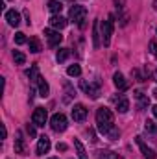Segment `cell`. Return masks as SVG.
<instances>
[{
	"instance_id": "277c9868",
	"label": "cell",
	"mask_w": 157,
	"mask_h": 159,
	"mask_svg": "<svg viewBox=\"0 0 157 159\" xmlns=\"http://www.w3.org/2000/svg\"><path fill=\"white\" fill-rule=\"evenodd\" d=\"M79 87H81V91H83L87 96H91L92 100H96V98L100 96V87H98L96 83H91V81L81 80V81H79Z\"/></svg>"
},
{
	"instance_id": "cb8c5ba5",
	"label": "cell",
	"mask_w": 157,
	"mask_h": 159,
	"mask_svg": "<svg viewBox=\"0 0 157 159\" xmlns=\"http://www.w3.org/2000/svg\"><path fill=\"white\" fill-rule=\"evenodd\" d=\"M28 44H30V52H34V54L41 52V43H39V39H37V37H32Z\"/></svg>"
},
{
	"instance_id": "ffe728a7",
	"label": "cell",
	"mask_w": 157,
	"mask_h": 159,
	"mask_svg": "<svg viewBox=\"0 0 157 159\" xmlns=\"http://www.w3.org/2000/svg\"><path fill=\"white\" fill-rule=\"evenodd\" d=\"M92 41H94V43H92V46H94V48H98V46H100V34H98V20H94V22H92Z\"/></svg>"
},
{
	"instance_id": "30bf717a",
	"label": "cell",
	"mask_w": 157,
	"mask_h": 159,
	"mask_svg": "<svg viewBox=\"0 0 157 159\" xmlns=\"http://www.w3.org/2000/svg\"><path fill=\"white\" fill-rule=\"evenodd\" d=\"M113 102H115V106H117L118 113H126L128 109H129V100L124 96V94H118V96H113Z\"/></svg>"
},
{
	"instance_id": "7402d4cb",
	"label": "cell",
	"mask_w": 157,
	"mask_h": 159,
	"mask_svg": "<svg viewBox=\"0 0 157 159\" xmlns=\"http://www.w3.org/2000/svg\"><path fill=\"white\" fill-rule=\"evenodd\" d=\"M28 76H30V80H32L34 83H39V78H41V76H39V67H37V65H34V67L28 70Z\"/></svg>"
},
{
	"instance_id": "4fadbf2b",
	"label": "cell",
	"mask_w": 157,
	"mask_h": 159,
	"mask_svg": "<svg viewBox=\"0 0 157 159\" xmlns=\"http://www.w3.org/2000/svg\"><path fill=\"white\" fill-rule=\"evenodd\" d=\"M48 150H50V139H48L46 135H43L39 139V143H37V156L48 154Z\"/></svg>"
},
{
	"instance_id": "d4e9b609",
	"label": "cell",
	"mask_w": 157,
	"mask_h": 159,
	"mask_svg": "<svg viewBox=\"0 0 157 159\" xmlns=\"http://www.w3.org/2000/svg\"><path fill=\"white\" fill-rule=\"evenodd\" d=\"M48 83L44 81V78H39V94L44 98V96H48Z\"/></svg>"
},
{
	"instance_id": "f546056e",
	"label": "cell",
	"mask_w": 157,
	"mask_h": 159,
	"mask_svg": "<svg viewBox=\"0 0 157 159\" xmlns=\"http://www.w3.org/2000/svg\"><path fill=\"white\" fill-rule=\"evenodd\" d=\"M150 48H152V52H154V56L157 57V41H152V44H150Z\"/></svg>"
},
{
	"instance_id": "e0dca14e",
	"label": "cell",
	"mask_w": 157,
	"mask_h": 159,
	"mask_svg": "<svg viewBox=\"0 0 157 159\" xmlns=\"http://www.w3.org/2000/svg\"><path fill=\"white\" fill-rule=\"evenodd\" d=\"M96 159H124V157L115 154V152H109V150H98L96 152Z\"/></svg>"
},
{
	"instance_id": "d6a6232c",
	"label": "cell",
	"mask_w": 157,
	"mask_h": 159,
	"mask_svg": "<svg viewBox=\"0 0 157 159\" xmlns=\"http://www.w3.org/2000/svg\"><path fill=\"white\" fill-rule=\"evenodd\" d=\"M154 7H155V11H157V0H155V2H154Z\"/></svg>"
},
{
	"instance_id": "4316f807",
	"label": "cell",
	"mask_w": 157,
	"mask_h": 159,
	"mask_svg": "<svg viewBox=\"0 0 157 159\" xmlns=\"http://www.w3.org/2000/svg\"><path fill=\"white\" fill-rule=\"evenodd\" d=\"M67 74H69V76H79V74H81V67H79V65H70V67L67 69Z\"/></svg>"
},
{
	"instance_id": "603a6c76",
	"label": "cell",
	"mask_w": 157,
	"mask_h": 159,
	"mask_svg": "<svg viewBox=\"0 0 157 159\" xmlns=\"http://www.w3.org/2000/svg\"><path fill=\"white\" fill-rule=\"evenodd\" d=\"M69 56H70V50H69V48H59V50H57V56H56V59H57L59 63H63V61H65Z\"/></svg>"
},
{
	"instance_id": "8fae6325",
	"label": "cell",
	"mask_w": 157,
	"mask_h": 159,
	"mask_svg": "<svg viewBox=\"0 0 157 159\" xmlns=\"http://www.w3.org/2000/svg\"><path fill=\"white\" fill-rule=\"evenodd\" d=\"M6 20H7L9 26H15L17 28L20 24V13L15 11V9H9V11H6Z\"/></svg>"
},
{
	"instance_id": "484cf974",
	"label": "cell",
	"mask_w": 157,
	"mask_h": 159,
	"mask_svg": "<svg viewBox=\"0 0 157 159\" xmlns=\"http://www.w3.org/2000/svg\"><path fill=\"white\" fill-rule=\"evenodd\" d=\"M13 59H15L17 65H24L26 63V56L22 52H19V50H13Z\"/></svg>"
},
{
	"instance_id": "9a60e30c",
	"label": "cell",
	"mask_w": 157,
	"mask_h": 159,
	"mask_svg": "<svg viewBox=\"0 0 157 159\" xmlns=\"http://www.w3.org/2000/svg\"><path fill=\"white\" fill-rule=\"evenodd\" d=\"M15 154H20V156L26 154V146H24V139H22V133H20V131H17V139H15Z\"/></svg>"
},
{
	"instance_id": "ac0fdd59",
	"label": "cell",
	"mask_w": 157,
	"mask_h": 159,
	"mask_svg": "<svg viewBox=\"0 0 157 159\" xmlns=\"http://www.w3.org/2000/svg\"><path fill=\"white\" fill-rule=\"evenodd\" d=\"M48 9H50L54 15H61L63 6H61V2H59V0H50V2H48Z\"/></svg>"
},
{
	"instance_id": "ba28073f",
	"label": "cell",
	"mask_w": 157,
	"mask_h": 159,
	"mask_svg": "<svg viewBox=\"0 0 157 159\" xmlns=\"http://www.w3.org/2000/svg\"><path fill=\"white\" fill-rule=\"evenodd\" d=\"M135 100H137V107L141 111L148 109V106H150V96L148 94H144L142 91H135Z\"/></svg>"
},
{
	"instance_id": "5bb4252c",
	"label": "cell",
	"mask_w": 157,
	"mask_h": 159,
	"mask_svg": "<svg viewBox=\"0 0 157 159\" xmlns=\"http://www.w3.org/2000/svg\"><path fill=\"white\" fill-rule=\"evenodd\" d=\"M135 141H137V144H139V148H141V152H142V156H144V157H146V159H155L154 150H152V148H148L141 137H135Z\"/></svg>"
},
{
	"instance_id": "44dd1931",
	"label": "cell",
	"mask_w": 157,
	"mask_h": 159,
	"mask_svg": "<svg viewBox=\"0 0 157 159\" xmlns=\"http://www.w3.org/2000/svg\"><path fill=\"white\" fill-rule=\"evenodd\" d=\"M144 129H146L150 135L157 137V124L154 122V120H146V122H144Z\"/></svg>"
},
{
	"instance_id": "8992f818",
	"label": "cell",
	"mask_w": 157,
	"mask_h": 159,
	"mask_svg": "<svg viewBox=\"0 0 157 159\" xmlns=\"http://www.w3.org/2000/svg\"><path fill=\"white\" fill-rule=\"evenodd\" d=\"M46 120H48L46 109H44V107H35V111H34V115H32V122H34L35 126H44Z\"/></svg>"
},
{
	"instance_id": "6da1fadb",
	"label": "cell",
	"mask_w": 157,
	"mask_h": 159,
	"mask_svg": "<svg viewBox=\"0 0 157 159\" xmlns=\"http://www.w3.org/2000/svg\"><path fill=\"white\" fill-rule=\"evenodd\" d=\"M113 122H115V117H113L111 109H107V107H98V111H96V124H98V129H100L102 135H105V137L111 139V141H115V139L120 137V129H118Z\"/></svg>"
},
{
	"instance_id": "d6986e66",
	"label": "cell",
	"mask_w": 157,
	"mask_h": 159,
	"mask_svg": "<svg viewBox=\"0 0 157 159\" xmlns=\"http://www.w3.org/2000/svg\"><path fill=\"white\" fill-rule=\"evenodd\" d=\"M74 146H76V152H78L79 159H89V156H87V152H85V148H83V144H81L79 139H74Z\"/></svg>"
},
{
	"instance_id": "4dcf8cb0",
	"label": "cell",
	"mask_w": 157,
	"mask_h": 159,
	"mask_svg": "<svg viewBox=\"0 0 157 159\" xmlns=\"http://www.w3.org/2000/svg\"><path fill=\"white\" fill-rule=\"evenodd\" d=\"M65 150H67V144L65 143H59L57 144V152H65Z\"/></svg>"
},
{
	"instance_id": "f1b7e54d",
	"label": "cell",
	"mask_w": 157,
	"mask_h": 159,
	"mask_svg": "<svg viewBox=\"0 0 157 159\" xmlns=\"http://www.w3.org/2000/svg\"><path fill=\"white\" fill-rule=\"evenodd\" d=\"M26 131H28L30 137H35V128H34V124H28V126H26Z\"/></svg>"
},
{
	"instance_id": "836d02e7",
	"label": "cell",
	"mask_w": 157,
	"mask_h": 159,
	"mask_svg": "<svg viewBox=\"0 0 157 159\" xmlns=\"http://www.w3.org/2000/svg\"><path fill=\"white\" fill-rule=\"evenodd\" d=\"M50 159H57V157H50Z\"/></svg>"
},
{
	"instance_id": "3957f363",
	"label": "cell",
	"mask_w": 157,
	"mask_h": 159,
	"mask_svg": "<svg viewBox=\"0 0 157 159\" xmlns=\"http://www.w3.org/2000/svg\"><path fill=\"white\" fill-rule=\"evenodd\" d=\"M50 126H52V129L54 131H57V133H61V131H65L67 129V117L63 115V113H56L52 119H50Z\"/></svg>"
},
{
	"instance_id": "7a4b0ae2",
	"label": "cell",
	"mask_w": 157,
	"mask_h": 159,
	"mask_svg": "<svg viewBox=\"0 0 157 159\" xmlns=\"http://www.w3.org/2000/svg\"><path fill=\"white\" fill-rule=\"evenodd\" d=\"M85 17H87V9H85L83 6H72L70 11H69V20L76 22L81 28H83V24H85Z\"/></svg>"
},
{
	"instance_id": "83f0119b",
	"label": "cell",
	"mask_w": 157,
	"mask_h": 159,
	"mask_svg": "<svg viewBox=\"0 0 157 159\" xmlns=\"http://www.w3.org/2000/svg\"><path fill=\"white\" fill-rule=\"evenodd\" d=\"M15 43H17V44H24V43H26V35H24L22 32H17V34H15Z\"/></svg>"
},
{
	"instance_id": "1f68e13d",
	"label": "cell",
	"mask_w": 157,
	"mask_h": 159,
	"mask_svg": "<svg viewBox=\"0 0 157 159\" xmlns=\"http://www.w3.org/2000/svg\"><path fill=\"white\" fill-rule=\"evenodd\" d=\"M154 115L157 117V106H154Z\"/></svg>"
},
{
	"instance_id": "52a82bcc",
	"label": "cell",
	"mask_w": 157,
	"mask_h": 159,
	"mask_svg": "<svg viewBox=\"0 0 157 159\" xmlns=\"http://www.w3.org/2000/svg\"><path fill=\"white\" fill-rule=\"evenodd\" d=\"M44 37L48 39V44H50V46H57V44L63 41V35H59V32L54 30V28H46V30H44Z\"/></svg>"
},
{
	"instance_id": "2e32d148",
	"label": "cell",
	"mask_w": 157,
	"mask_h": 159,
	"mask_svg": "<svg viewBox=\"0 0 157 159\" xmlns=\"http://www.w3.org/2000/svg\"><path fill=\"white\" fill-rule=\"evenodd\" d=\"M113 81H115V87H117V89H120V91H126V89H128V81H126V78H124L120 72H115Z\"/></svg>"
},
{
	"instance_id": "7c38bea8",
	"label": "cell",
	"mask_w": 157,
	"mask_h": 159,
	"mask_svg": "<svg viewBox=\"0 0 157 159\" xmlns=\"http://www.w3.org/2000/svg\"><path fill=\"white\" fill-rule=\"evenodd\" d=\"M67 19H63L61 15H52L50 17V26L54 28V30H63L65 26H67Z\"/></svg>"
},
{
	"instance_id": "5b68a950",
	"label": "cell",
	"mask_w": 157,
	"mask_h": 159,
	"mask_svg": "<svg viewBox=\"0 0 157 159\" xmlns=\"http://www.w3.org/2000/svg\"><path fill=\"white\" fill-rule=\"evenodd\" d=\"M111 35H113V17H109L107 20L102 22V39H104V46L111 44Z\"/></svg>"
},
{
	"instance_id": "9c48e42d",
	"label": "cell",
	"mask_w": 157,
	"mask_h": 159,
	"mask_svg": "<svg viewBox=\"0 0 157 159\" xmlns=\"http://www.w3.org/2000/svg\"><path fill=\"white\" fill-rule=\"evenodd\" d=\"M72 119L76 120V122H83V120L87 119V107L83 104H76L72 107Z\"/></svg>"
}]
</instances>
